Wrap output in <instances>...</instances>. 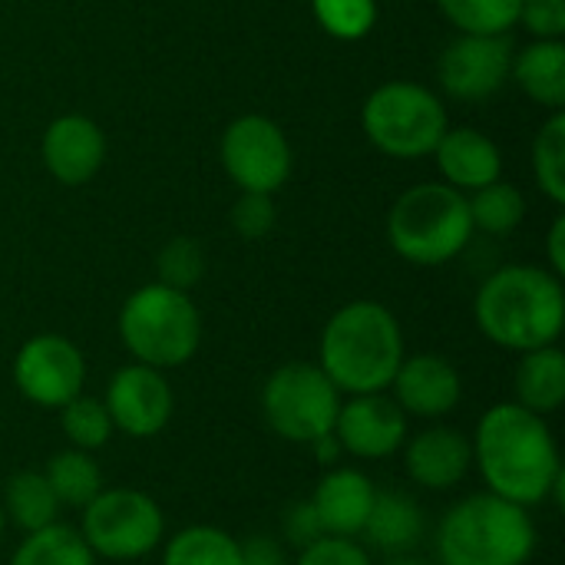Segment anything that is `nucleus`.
Masks as SVG:
<instances>
[{"label": "nucleus", "mask_w": 565, "mask_h": 565, "mask_svg": "<svg viewBox=\"0 0 565 565\" xmlns=\"http://www.w3.org/2000/svg\"><path fill=\"white\" fill-rule=\"evenodd\" d=\"M470 447L473 467L490 493L526 510L546 500L563 507V460L546 417L520 407L516 401L493 404L477 420Z\"/></svg>", "instance_id": "nucleus-1"}, {"label": "nucleus", "mask_w": 565, "mask_h": 565, "mask_svg": "<svg viewBox=\"0 0 565 565\" xmlns=\"http://www.w3.org/2000/svg\"><path fill=\"white\" fill-rule=\"evenodd\" d=\"M473 318L483 338L503 351L556 344L565 324L563 281L540 265H507L480 285Z\"/></svg>", "instance_id": "nucleus-2"}, {"label": "nucleus", "mask_w": 565, "mask_h": 565, "mask_svg": "<svg viewBox=\"0 0 565 565\" xmlns=\"http://www.w3.org/2000/svg\"><path fill=\"white\" fill-rule=\"evenodd\" d=\"M404 358L401 324L381 301H351L338 308L318 344V367L348 397L387 391Z\"/></svg>", "instance_id": "nucleus-3"}, {"label": "nucleus", "mask_w": 565, "mask_h": 565, "mask_svg": "<svg viewBox=\"0 0 565 565\" xmlns=\"http://www.w3.org/2000/svg\"><path fill=\"white\" fill-rule=\"evenodd\" d=\"M437 565H526L536 553V523L526 507L497 493L454 503L434 533Z\"/></svg>", "instance_id": "nucleus-4"}, {"label": "nucleus", "mask_w": 565, "mask_h": 565, "mask_svg": "<svg viewBox=\"0 0 565 565\" xmlns=\"http://www.w3.org/2000/svg\"><path fill=\"white\" fill-rule=\"evenodd\" d=\"M119 338L132 361L172 371L195 358L202 344V318L189 291L152 281L126 298L119 311Z\"/></svg>", "instance_id": "nucleus-5"}, {"label": "nucleus", "mask_w": 565, "mask_h": 565, "mask_svg": "<svg viewBox=\"0 0 565 565\" xmlns=\"http://www.w3.org/2000/svg\"><path fill=\"white\" fill-rule=\"evenodd\" d=\"M470 235L473 222L467 195L447 182H420L407 189L387 215V238L394 252L424 268L457 258Z\"/></svg>", "instance_id": "nucleus-6"}, {"label": "nucleus", "mask_w": 565, "mask_h": 565, "mask_svg": "<svg viewBox=\"0 0 565 565\" xmlns=\"http://www.w3.org/2000/svg\"><path fill=\"white\" fill-rule=\"evenodd\" d=\"M367 139L391 159H424L434 156L444 139L447 109L444 103L420 83L391 79L377 86L361 113Z\"/></svg>", "instance_id": "nucleus-7"}, {"label": "nucleus", "mask_w": 565, "mask_h": 565, "mask_svg": "<svg viewBox=\"0 0 565 565\" xmlns=\"http://www.w3.org/2000/svg\"><path fill=\"white\" fill-rule=\"evenodd\" d=\"M79 536L96 559L132 563L156 553L166 540L162 507L132 487H103L79 510Z\"/></svg>", "instance_id": "nucleus-8"}, {"label": "nucleus", "mask_w": 565, "mask_h": 565, "mask_svg": "<svg viewBox=\"0 0 565 565\" xmlns=\"http://www.w3.org/2000/svg\"><path fill=\"white\" fill-rule=\"evenodd\" d=\"M341 391L311 361L281 364L262 387V414L275 437L311 447L334 430Z\"/></svg>", "instance_id": "nucleus-9"}, {"label": "nucleus", "mask_w": 565, "mask_h": 565, "mask_svg": "<svg viewBox=\"0 0 565 565\" xmlns=\"http://www.w3.org/2000/svg\"><path fill=\"white\" fill-rule=\"evenodd\" d=\"M222 166L242 192L275 195L291 175V146L268 116H242L222 132Z\"/></svg>", "instance_id": "nucleus-10"}, {"label": "nucleus", "mask_w": 565, "mask_h": 565, "mask_svg": "<svg viewBox=\"0 0 565 565\" xmlns=\"http://www.w3.org/2000/svg\"><path fill=\"white\" fill-rule=\"evenodd\" d=\"M13 384L17 391L46 411H60L86 384L83 351L63 334H33L20 344L13 358Z\"/></svg>", "instance_id": "nucleus-11"}, {"label": "nucleus", "mask_w": 565, "mask_h": 565, "mask_svg": "<svg viewBox=\"0 0 565 565\" xmlns=\"http://www.w3.org/2000/svg\"><path fill=\"white\" fill-rule=\"evenodd\" d=\"M513 70V43L507 33H460L440 53V86L463 103L497 96Z\"/></svg>", "instance_id": "nucleus-12"}, {"label": "nucleus", "mask_w": 565, "mask_h": 565, "mask_svg": "<svg viewBox=\"0 0 565 565\" xmlns=\"http://www.w3.org/2000/svg\"><path fill=\"white\" fill-rule=\"evenodd\" d=\"M103 404L119 434L132 440H149L169 427L175 411V394L172 384L166 381V371L132 361L109 377Z\"/></svg>", "instance_id": "nucleus-13"}, {"label": "nucleus", "mask_w": 565, "mask_h": 565, "mask_svg": "<svg viewBox=\"0 0 565 565\" xmlns=\"http://www.w3.org/2000/svg\"><path fill=\"white\" fill-rule=\"evenodd\" d=\"M354 460H387L407 440V414L394 404V397L381 394H354L341 401L334 430H331Z\"/></svg>", "instance_id": "nucleus-14"}, {"label": "nucleus", "mask_w": 565, "mask_h": 565, "mask_svg": "<svg viewBox=\"0 0 565 565\" xmlns=\"http://www.w3.org/2000/svg\"><path fill=\"white\" fill-rule=\"evenodd\" d=\"M387 391L407 417L440 420L460 407L463 377L444 354H414L401 361Z\"/></svg>", "instance_id": "nucleus-15"}, {"label": "nucleus", "mask_w": 565, "mask_h": 565, "mask_svg": "<svg viewBox=\"0 0 565 565\" xmlns=\"http://www.w3.org/2000/svg\"><path fill=\"white\" fill-rule=\"evenodd\" d=\"M401 450H404V470H407L411 483H417L420 490L447 493V490L460 487L467 480V473L473 470L470 437L457 427L434 424V427L414 434L411 440H404Z\"/></svg>", "instance_id": "nucleus-16"}, {"label": "nucleus", "mask_w": 565, "mask_h": 565, "mask_svg": "<svg viewBox=\"0 0 565 565\" xmlns=\"http://www.w3.org/2000/svg\"><path fill=\"white\" fill-rule=\"evenodd\" d=\"M40 149H43V166L56 182L83 185L99 172L106 159V136L89 116L70 113L46 126Z\"/></svg>", "instance_id": "nucleus-17"}, {"label": "nucleus", "mask_w": 565, "mask_h": 565, "mask_svg": "<svg viewBox=\"0 0 565 565\" xmlns=\"http://www.w3.org/2000/svg\"><path fill=\"white\" fill-rule=\"evenodd\" d=\"M374 497H377V487L364 470L328 467L324 477L318 480L315 493H311V507L321 520L324 536L358 540L367 516H371Z\"/></svg>", "instance_id": "nucleus-18"}, {"label": "nucleus", "mask_w": 565, "mask_h": 565, "mask_svg": "<svg viewBox=\"0 0 565 565\" xmlns=\"http://www.w3.org/2000/svg\"><path fill=\"white\" fill-rule=\"evenodd\" d=\"M434 156H437V166H440L447 185H454L460 192H477V189L497 182L500 169H503L497 142L473 126L447 129L444 139L437 142Z\"/></svg>", "instance_id": "nucleus-19"}, {"label": "nucleus", "mask_w": 565, "mask_h": 565, "mask_svg": "<svg viewBox=\"0 0 565 565\" xmlns=\"http://www.w3.org/2000/svg\"><path fill=\"white\" fill-rule=\"evenodd\" d=\"M424 533H427V520L414 497L401 490H377L371 516L358 540H364L377 553L407 556L420 546Z\"/></svg>", "instance_id": "nucleus-20"}, {"label": "nucleus", "mask_w": 565, "mask_h": 565, "mask_svg": "<svg viewBox=\"0 0 565 565\" xmlns=\"http://www.w3.org/2000/svg\"><path fill=\"white\" fill-rule=\"evenodd\" d=\"M513 394L516 404L550 417L565 404V354L556 344L523 351L513 371Z\"/></svg>", "instance_id": "nucleus-21"}, {"label": "nucleus", "mask_w": 565, "mask_h": 565, "mask_svg": "<svg viewBox=\"0 0 565 565\" xmlns=\"http://www.w3.org/2000/svg\"><path fill=\"white\" fill-rule=\"evenodd\" d=\"M510 76L516 86L540 106H565V43L563 40H536L513 56Z\"/></svg>", "instance_id": "nucleus-22"}, {"label": "nucleus", "mask_w": 565, "mask_h": 565, "mask_svg": "<svg viewBox=\"0 0 565 565\" xmlns=\"http://www.w3.org/2000/svg\"><path fill=\"white\" fill-rule=\"evenodd\" d=\"M0 510H3L7 523H13L23 533H33V530H43V526L56 523L63 507H60L56 493L50 490L43 470H17L3 483Z\"/></svg>", "instance_id": "nucleus-23"}, {"label": "nucleus", "mask_w": 565, "mask_h": 565, "mask_svg": "<svg viewBox=\"0 0 565 565\" xmlns=\"http://www.w3.org/2000/svg\"><path fill=\"white\" fill-rule=\"evenodd\" d=\"M162 565H242V553L218 526H185L162 540Z\"/></svg>", "instance_id": "nucleus-24"}, {"label": "nucleus", "mask_w": 565, "mask_h": 565, "mask_svg": "<svg viewBox=\"0 0 565 565\" xmlns=\"http://www.w3.org/2000/svg\"><path fill=\"white\" fill-rule=\"evenodd\" d=\"M10 565H96V556L83 543L76 526L56 520L43 530L26 533L23 543L13 550Z\"/></svg>", "instance_id": "nucleus-25"}, {"label": "nucleus", "mask_w": 565, "mask_h": 565, "mask_svg": "<svg viewBox=\"0 0 565 565\" xmlns=\"http://www.w3.org/2000/svg\"><path fill=\"white\" fill-rule=\"evenodd\" d=\"M43 477H46L50 490L56 493L60 507H70V510H83L103 490L99 463L93 460V454L76 450V447L53 454Z\"/></svg>", "instance_id": "nucleus-26"}, {"label": "nucleus", "mask_w": 565, "mask_h": 565, "mask_svg": "<svg viewBox=\"0 0 565 565\" xmlns=\"http://www.w3.org/2000/svg\"><path fill=\"white\" fill-rule=\"evenodd\" d=\"M467 205H470V222H473V228H480V232H487V235H507V232H513L520 222H523V215H526V199H523V192L520 189H513L510 182H490V185H483V189H477L470 199H467Z\"/></svg>", "instance_id": "nucleus-27"}, {"label": "nucleus", "mask_w": 565, "mask_h": 565, "mask_svg": "<svg viewBox=\"0 0 565 565\" xmlns=\"http://www.w3.org/2000/svg\"><path fill=\"white\" fill-rule=\"evenodd\" d=\"M60 430L70 440V447L86 450V454H96L116 434L106 404L99 397H86V394H76L70 404L60 407Z\"/></svg>", "instance_id": "nucleus-28"}, {"label": "nucleus", "mask_w": 565, "mask_h": 565, "mask_svg": "<svg viewBox=\"0 0 565 565\" xmlns=\"http://www.w3.org/2000/svg\"><path fill=\"white\" fill-rule=\"evenodd\" d=\"M533 172L550 202H565V116L556 113L533 139Z\"/></svg>", "instance_id": "nucleus-29"}, {"label": "nucleus", "mask_w": 565, "mask_h": 565, "mask_svg": "<svg viewBox=\"0 0 565 565\" xmlns=\"http://www.w3.org/2000/svg\"><path fill=\"white\" fill-rule=\"evenodd\" d=\"M460 33H510L520 0H437Z\"/></svg>", "instance_id": "nucleus-30"}, {"label": "nucleus", "mask_w": 565, "mask_h": 565, "mask_svg": "<svg viewBox=\"0 0 565 565\" xmlns=\"http://www.w3.org/2000/svg\"><path fill=\"white\" fill-rule=\"evenodd\" d=\"M321 30L334 40H361L377 23L374 0H311Z\"/></svg>", "instance_id": "nucleus-31"}, {"label": "nucleus", "mask_w": 565, "mask_h": 565, "mask_svg": "<svg viewBox=\"0 0 565 565\" xmlns=\"http://www.w3.org/2000/svg\"><path fill=\"white\" fill-rule=\"evenodd\" d=\"M159 281L169 285V288H179V291H189L192 285L202 281L205 275V255H202V245L192 242V238H172L162 252H159Z\"/></svg>", "instance_id": "nucleus-32"}, {"label": "nucleus", "mask_w": 565, "mask_h": 565, "mask_svg": "<svg viewBox=\"0 0 565 565\" xmlns=\"http://www.w3.org/2000/svg\"><path fill=\"white\" fill-rule=\"evenodd\" d=\"M232 228L245 238H265L275 228V202L268 192H242L232 205Z\"/></svg>", "instance_id": "nucleus-33"}, {"label": "nucleus", "mask_w": 565, "mask_h": 565, "mask_svg": "<svg viewBox=\"0 0 565 565\" xmlns=\"http://www.w3.org/2000/svg\"><path fill=\"white\" fill-rule=\"evenodd\" d=\"M291 565H374V559H371V550L358 540L321 536L318 543L298 550V559Z\"/></svg>", "instance_id": "nucleus-34"}, {"label": "nucleus", "mask_w": 565, "mask_h": 565, "mask_svg": "<svg viewBox=\"0 0 565 565\" xmlns=\"http://www.w3.org/2000/svg\"><path fill=\"white\" fill-rule=\"evenodd\" d=\"M536 40H563L565 33V0H520V17Z\"/></svg>", "instance_id": "nucleus-35"}, {"label": "nucleus", "mask_w": 565, "mask_h": 565, "mask_svg": "<svg viewBox=\"0 0 565 565\" xmlns=\"http://www.w3.org/2000/svg\"><path fill=\"white\" fill-rule=\"evenodd\" d=\"M281 533H285V543L295 546V550H305V546H311V543H318L324 536L311 500H301V503L288 507L285 520H281Z\"/></svg>", "instance_id": "nucleus-36"}, {"label": "nucleus", "mask_w": 565, "mask_h": 565, "mask_svg": "<svg viewBox=\"0 0 565 565\" xmlns=\"http://www.w3.org/2000/svg\"><path fill=\"white\" fill-rule=\"evenodd\" d=\"M238 553H242V565H291L285 543H278L275 536H248L238 540Z\"/></svg>", "instance_id": "nucleus-37"}, {"label": "nucleus", "mask_w": 565, "mask_h": 565, "mask_svg": "<svg viewBox=\"0 0 565 565\" xmlns=\"http://www.w3.org/2000/svg\"><path fill=\"white\" fill-rule=\"evenodd\" d=\"M546 248H550V271L563 278V275H565V218H563V215H559V218L553 222Z\"/></svg>", "instance_id": "nucleus-38"}, {"label": "nucleus", "mask_w": 565, "mask_h": 565, "mask_svg": "<svg viewBox=\"0 0 565 565\" xmlns=\"http://www.w3.org/2000/svg\"><path fill=\"white\" fill-rule=\"evenodd\" d=\"M311 450H315L318 463H324V467H334V463L344 457V450H341V444H338V437H334V434H328V437L315 440V444H311Z\"/></svg>", "instance_id": "nucleus-39"}, {"label": "nucleus", "mask_w": 565, "mask_h": 565, "mask_svg": "<svg viewBox=\"0 0 565 565\" xmlns=\"http://www.w3.org/2000/svg\"><path fill=\"white\" fill-rule=\"evenodd\" d=\"M387 565H437V563H430V559H420V556H391V563Z\"/></svg>", "instance_id": "nucleus-40"}, {"label": "nucleus", "mask_w": 565, "mask_h": 565, "mask_svg": "<svg viewBox=\"0 0 565 565\" xmlns=\"http://www.w3.org/2000/svg\"><path fill=\"white\" fill-rule=\"evenodd\" d=\"M3 526H7V520H3V510H0V536H3Z\"/></svg>", "instance_id": "nucleus-41"}]
</instances>
